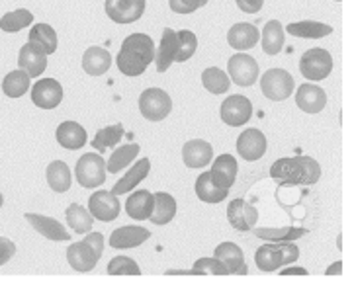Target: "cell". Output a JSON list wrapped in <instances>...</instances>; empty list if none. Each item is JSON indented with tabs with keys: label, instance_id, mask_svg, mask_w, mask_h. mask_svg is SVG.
<instances>
[{
	"label": "cell",
	"instance_id": "obj_1",
	"mask_svg": "<svg viewBox=\"0 0 354 283\" xmlns=\"http://www.w3.org/2000/svg\"><path fill=\"white\" fill-rule=\"evenodd\" d=\"M155 61V43L145 34L127 35L115 57V65L126 77H141Z\"/></svg>",
	"mask_w": 354,
	"mask_h": 283
},
{
	"label": "cell",
	"instance_id": "obj_2",
	"mask_svg": "<svg viewBox=\"0 0 354 283\" xmlns=\"http://www.w3.org/2000/svg\"><path fill=\"white\" fill-rule=\"evenodd\" d=\"M270 176L280 184L313 186L321 178V166L311 157H288L276 160L270 166Z\"/></svg>",
	"mask_w": 354,
	"mask_h": 283
},
{
	"label": "cell",
	"instance_id": "obj_3",
	"mask_svg": "<svg viewBox=\"0 0 354 283\" xmlns=\"http://www.w3.org/2000/svg\"><path fill=\"white\" fill-rule=\"evenodd\" d=\"M104 252V237L102 233H92L88 231L86 237L80 242H73L67 248V260H69L71 268L77 272H91L94 266L98 264L100 256Z\"/></svg>",
	"mask_w": 354,
	"mask_h": 283
},
{
	"label": "cell",
	"instance_id": "obj_4",
	"mask_svg": "<svg viewBox=\"0 0 354 283\" xmlns=\"http://www.w3.org/2000/svg\"><path fill=\"white\" fill-rule=\"evenodd\" d=\"M297 258H299V248L292 244V240H288V242H272L261 246L254 254V264L259 266L261 272H276L280 266L294 264Z\"/></svg>",
	"mask_w": 354,
	"mask_h": 283
},
{
	"label": "cell",
	"instance_id": "obj_5",
	"mask_svg": "<svg viewBox=\"0 0 354 283\" xmlns=\"http://www.w3.org/2000/svg\"><path fill=\"white\" fill-rule=\"evenodd\" d=\"M106 160L96 155V153H86L82 155L77 162V168H75V176L82 188H100L104 182H106Z\"/></svg>",
	"mask_w": 354,
	"mask_h": 283
},
{
	"label": "cell",
	"instance_id": "obj_6",
	"mask_svg": "<svg viewBox=\"0 0 354 283\" xmlns=\"http://www.w3.org/2000/svg\"><path fill=\"white\" fill-rule=\"evenodd\" d=\"M294 88H296V82L284 68H270L261 79V90L272 102H282L286 98H290L294 94Z\"/></svg>",
	"mask_w": 354,
	"mask_h": 283
},
{
	"label": "cell",
	"instance_id": "obj_7",
	"mask_svg": "<svg viewBox=\"0 0 354 283\" xmlns=\"http://www.w3.org/2000/svg\"><path fill=\"white\" fill-rule=\"evenodd\" d=\"M299 70H301L304 79L313 80V82L327 79L333 70L331 53L327 49H321V47L308 49L299 59Z\"/></svg>",
	"mask_w": 354,
	"mask_h": 283
},
{
	"label": "cell",
	"instance_id": "obj_8",
	"mask_svg": "<svg viewBox=\"0 0 354 283\" xmlns=\"http://www.w3.org/2000/svg\"><path fill=\"white\" fill-rule=\"evenodd\" d=\"M141 115L149 121H162L172 110V98L162 88H147L139 96Z\"/></svg>",
	"mask_w": 354,
	"mask_h": 283
},
{
	"label": "cell",
	"instance_id": "obj_9",
	"mask_svg": "<svg viewBox=\"0 0 354 283\" xmlns=\"http://www.w3.org/2000/svg\"><path fill=\"white\" fill-rule=\"evenodd\" d=\"M221 121L229 127H241V125L249 124L252 115V104L247 96H227L221 104Z\"/></svg>",
	"mask_w": 354,
	"mask_h": 283
},
{
	"label": "cell",
	"instance_id": "obj_10",
	"mask_svg": "<svg viewBox=\"0 0 354 283\" xmlns=\"http://www.w3.org/2000/svg\"><path fill=\"white\" fill-rule=\"evenodd\" d=\"M229 79L233 80L237 86H252L259 80V63L252 59L251 55L245 53H237L229 59Z\"/></svg>",
	"mask_w": 354,
	"mask_h": 283
},
{
	"label": "cell",
	"instance_id": "obj_11",
	"mask_svg": "<svg viewBox=\"0 0 354 283\" xmlns=\"http://www.w3.org/2000/svg\"><path fill=\"white\" fill-rule=\"evenodd\" d=\"M88 211L94 219H98L102 223H112L120 215L122 205H120V199L115 193L98 190V192L92 193L91 199H88Z\"/></svg>",
	"mask_w": 354,
	"mask_h": 283
},
{
	"label": "cell",
	"instance_id": "obj_12",
	"mask_svg": "<svg viewBox=\"0 0 354 283\" xmlns=\"http://www.w3.org/2000/svg\"><path fill=\"white\" fill-rule=\"evenodd\" d=\"M32 102L41 110H55L63 102V86L55 79H39L32 86Z\"/></svg>",
	"mask_w": 354,
	"mask_h": 283
},
{
	"label": "cell",
	"instance_id": "obj_13",
	"mask_svg": "<svg viewBox=\"0 0 354 283\" xmlns=\"http://www.w3.org/2000/svg\"><path fill=\"white\" fill-rule=\"evenodd\" d=\"M106 14L115 23H133L145 14V0H106Z\"/></svg>",
	"mask_w": 354,
	"mask_h": 283
},
{
	"label": "cell",
	"instance_id": "obj_14",
	"mask_svg": "<svg viewBox=\"0 0 354 283\" xmlns=\"http://www.w3.org/2000/svg\"><path fill=\"white\" fill-rule=\"evenodd\" d=\"M227 219L229 225L235 231L247 233L257 225L259 221V209L254 205L247 204L245 199H233L227 207Z\"/></svg>",
	"mask_w": 354,
	"mask_h": 283
},
{
	"label": "cell",
	"instance_id": "obj_15",
	"mask_svg": "<svg viewBox=\"0 0 354 283\" xmlns=\"http://www.w3.org/2000/svg\"><path fill=\"white\" fill-rule=\"evenodd\" d=\"M266 148H268V143L261 129H247L237 139V153L245 160L254 162V160L263 159Z\"/></svg>",
	"mask_w": 354,
	"mask_h": 283
},
{
	"label": "cell",
	"instance_id": "obj_16",
	"mask_svg": "<svg viewBox=\"0 0 354 283\" xmlns=\"http://www.w3.org/2000/svg\"><path fill=\"white\" fill-rule=\"evenodd\" d=\"M18 67L26 70L30 75V79H37L46 72L47 68V53L39 46H35L32 41H28L20 49L18 55Z\"/></svg>",
	"mask_w": 354,
	"mask_h": 283
},
{
	"label": "cell",
	"instance_id": "obj_17",
	"mask_svg": "<svg viewBox=\"0 0 354 283\" xmlns=\"http://www.w3.org/2000/svg\"><path fill=\"white\" fill-rule=\"evenodd\" d=\"M149 238H151V231L145 228V226H120V228H115L114 233L110 235V246L115 250L138 248V246H141Z\"/></svg>",
	"mask_w": 354,
	"mask_h": 283
},
{
	"label": "cell",
	"instance_id": "obj_18",
	"mask_svg": "<svg viewBox=\"0 0 354 283\" xmlns=\"http://www.w3.org/2000/svg\"><path fill=\"white\" fill-rule=\"evenodd\" d=\"M28 223L34 226L35 231L46 237L47 240H55V242H65L71 240V235L67 233V228L63 226V223H59L57 219L46 215H37V213H26Z\"/></svg>",
	"mask_w": 354,
	"mask_h": 283
},
{
	"label": "cell",
	"instance_id": "obj_19",
	"mask_svg": "<svg viewBox=\"0 0 354 283\" xmlns=\"http://www.w3.org/2000/svg\"><path fill=\"white\" fill-rule=\"evenodd\" d=\"M296 104L306 113H319L327 106V94L319 86L306 82L297 88Z\"/></svg>",
	"mask_w": 354,
	"mask_h": 283
},
{
	"label": "cell",
	"instance_id": "obj_20",
	"mask_svg": "<svg viewBox=\"0 0 354 283\" xmlns=\"http://www.w3.org/2000/svg\"><path fill=\"white\" fill-rule=\"evenodd\" d=\"M214 159V148L207 141L194 139L183 147V160L188 168H204Z\"/></svg>",
	"mask_w": 354,
	"mask_h": 283
},
{
	"label": "cell",
	"instance_id": "obj_21",
	"mask_svg": "<svg viewBox=\"0 0 354 283\" xmlns=\"http://www.w3.org/2000/svg\"><path fill=\"white\" fill-rule=\"evenodd\" d=\"M216 258L225 264L229 275H247V266H245V254L235 242H221L214 250Z\"/></svg>",
	"mask_w": 354,
	"mask_h": 283
},
{
	"label": "cell",
	"instance_id": "obj_22",
	"mask_svg": "<svg viewBox=\"0 0 354 283\" xmlns=\"http://www.w3.org/2000/svg\"><path fill=\"white\" fill-rule=\"evenodd\" d=\"M176 53H178V39H176V32H172L171 28L162 30V37H160V46L155 53V65H157V72H167L172 63H176Z\"/></svg>",
	"mask_w": 354,
	"mask_h": 283
},
{
	"label": "cell",
	"instance_id": "obj_23",
	"mask_svg": "<svg viewBox=\"0 0 354 283\" xmlns=\"http://www.w3.org/2000/svg\"><path fill=\"white\" fill-rule=\"evenodd\" d=\"M55 139L63 148L67 150H79L86 145V129L77 121H63L55 131Z\"/></svg>",
	"mask_w": 354,
	"mask_h": 283
},
{
	"label": "cell",
	"instance_id": "obj_24",
	"mask_svg": "<svg viewBox=\"0 0 354 283\" xmlns=\"http://www.w3.org/2000/svg\"><path fill=\"white\" fill-rule=\"evenodd\" d=\"M112 67V55L104 47H88L82 55V68L91 77H102Z\"/></svg>",
	"mask_w": 354,
	"mask_h": 283
},
{
	"label": "cell",
	"instance_id": "obj_25",
	"mask_svg": "<svg viewBox=\"0 0 354 283\" xmlns=\"http://www.w3.org/2000/svg\"><path fill=\"white\" fill-rule=\"evenodd\" d=\"M149 170H151V160L139 159L131 168L127 170L126 176H124L122 180L115 182V186L110 190V192L115 193V195H124V193L136 190L139 184L149 176Z\"/></svg>",
	"mask_w": 354,
	"mask_h": 283
},
{
	"label": "cell",
	"instance_id": "obj_26",
	"mask_svg": "<svg viewBox=\"0 0 354 283\" xmlns=\"http://www.w3.org/2000/svg\"><path fill=\"white\" fill-rule=\"evenodd\" d=\"M259 37H261V32L252 23L241 22L231 26V30L227 32V43L233 49L247 51V49H251L259 43Z\"/></svg>",
	"mask_w": 354,
	"mask_h": 283
},
{
	"label": "cell",
	"instance_id": "obj_27",
	"mask_svg": "<svg viewBox=\"0 0 354 283\" xmlns=\"http://www.w3.org/2000/svg\"><path fill=\"white\" fill-rule=\"evenodd\" d=\"M237 160L233 155H221L214 160V166H212V178L216 184H219L221 188L225 190H231V186L235 184V178H237Z\"/></svg>",
	"mask_w": 354,
	"mask_h": 283
},
{
	"label": "cell",
	"instance_id": "obj_28",
	"mask_svg": "<svg viewBox=\"0 0 354 283\" xmlns=\"http://www.w3.org/2000/svg\"><path fill=\"white\" fill-rule=\"evenodd\" d=\"M196 195H198V199L204 202V204H221V202L229 195V190L221 188L219 184L214 182L212 172H204V174H200L198 180H196Z\"/></svg>",
	"mask_w": 354,
	"mask_h": 283
},
{
	"label": "cell",
	"instance_id": "obj_29",
	"mask_svg": "<svg viewBox=\"0 0 354 283\" xmlns=\"http://www.w3.org/2000/svg\"><path fill=\"white\" fill-rule=\"evenodd\" d=\"M155 195L149 190H138L126 199V213L136 221H145L153 213Z\"/></svg>",
	"mask_w": 354,
	"mask_h": 283
},
{
	"label": "cell",
	"instance_id": "obj_30",
	"mask_svg": "<svg viewBox=\"0 0 354 283\" xmlns=\"http://www.w3.org/2000/svg\"><path fill=\"white\" fill-rule=\"evenodd\" d=\"M153 195H155V202H153V213L149 217V221H153L155 225L171 223L176 215V199L167 192H157Z\"/></svg>",
	"mask_w": 354,
	"mask_h": 283
},
{
	"label": "cell",
	"instance_id": "obj_31",
	"mask_svg": "<svg viewBox=\"0 0 354 283\" xmlns=\"http://www.w3.org/2000/svg\"><path fill=\"white\" fill-rule=\"evenodd\" d=\"M284 32L296 35V37H304V39H321L333 34V28L329 23L313 22V20H304V22L288 23Z\"/></svg>",
	"mask_w": 354,
	"mask_h": 283
},
{
	"label": "cell",
	"instance_id": "obj_32",
	"mask_svg": "<svg viewBox=\"0 0 354 283\" xmlns=\"http://www.w3.org/2000/svg\"><path fill=\"white\" fill-rule=\"evenodd\" d=\"M46 178L47 184H49V188L53 190V192L57 193H65L71 188V170L67 166V162H63V160H53L46 170Z\"/></svg>",
	"mask_w": 354,
	"mask_h": 283
},
{
	"label": "cell",
	"instance_id": "obj_33",
	"mask_svg": "<svg viewBox=\"0 0 354 283\" xmlns=\"http://www.w3.org/2000/svg\"><path fill=\"white\" fill-rule=\"evenodd\" d=\"M286 41V32L278 20L266 22L263 30V51L266 55H278Z\"/></svg>",
	"mask_w": 354,
	"mask_h": 283
},
{
	"label": "cell",
	"instance_id": "obj_34",
	"mask_svg": "<svg viewBox=\"0 0 354 283\" xmlns=\"http://www.w3.org/2000/svg\"><path fill=\"white\" fill-rule=\"evenodd\" d=\"M30 41L41 47L47 55H51V53L57 51V34H55V30L49 23H35V26H32V30H30Z\"/></svg>",
	"mask_w": 354,
	"mask_h": 283
},
{
	"label": "cell",
	"instance_id": "obj_35",
	"mask_svg": "<svg viewBox=\"0 0 354 283\" xmlns=\"http://www.w3.org/2000/svg\"><path fill=\"white\" fill-rule=\"evenodd\" d=\"M28 90H30V75L22 68L12 70L2 80V92L8 98H22Z\"/></svg>",
	"mask_w": 354,
	"mask_h": 283
},
{
	"label": "cell",
	"instance_id": "obj_36",
	"mask_svg": "<svg viewBox=\"0 0 354 283\" xmlns=\"http://www.w3.org/2000/svg\"><path fill=\"white\" fill-rule=\"evenodd\" d=\"M139 157V145L138 143H129V145H124V147L115 148L112 153L110 160L106 162V170L110 174H115V172H122V170L129 166L133 160Z\"/></svg>",
	"mask_w": 354,
	"mask_h": 283
},
{
	"label": "cell",
	"instance_id": "obj_37",
	"mask_svg": "<svg viewBox=\"0 0 354 283\" xmlns=\"http://www.w3.org/2000/svg\"><path fill=\"white\" fill-rule=\"evenodd\" d=\"M65 217H67V223H69V226L75 233L86 235L88 231H92V219H94V217H92L91 211L84 209L82 205L71 204L69 207H67V211H65Z\"/></svg>",
	"mask_w": 354,
	"mask_h": 283
},
{
	"label": "cell",
	"instance_id": "obj_38",
	"mask_svg": "<svg viewBox=\"0 0 354 283\" xmlns=\"http://www.w3.org/2000/svg\"><path fill=\"white\" fill-rule=\"evenodd\" d=\"M32 22H34V14L26 8H18V10L8 12L0 18V30L6 34H16L24 28L32 26Z\"/></svg>",
	"mask_w": 354,
	"mask_h": 283
},
{
	"label": "cell",
	"instance_id": "obj_39",
	"mask_svg": "<svg viewBox=\"0 0 354 283\" xmlns=\"http://www.w3.org/2000/svg\"><path fill=\"white\" fill-rule=\"evenodd\" d=\"M124 139V125L115 124L108 125V127H102L96 135H94V141H91L92 147L96 148L98 153H104L108 148L115 147L120 141Z\"/></svg>",
	"mask_w": 354,
	"mask_h": 283
},
{
	"label": "cell",
	"instance_id": "obj_40",
	"mask_svg": "<svg viewBox=\"0 0 354 283\" xmlns=\"http://www.w3.org/2000/svg\"><path fill=\"white\" fill-rule=\"evenodd\" d=\"M202 84L209 94H225L231 86V79L221 68L209 67L202 72Z\"/></svg>",
	"mask_w": 354,
	"mask_h": 283
},
{
	"label": "cell",
	"instance_id": "obj_41",
	"mask_svg": "<svg viewBox=\"0 0 354 283\" xmlns=\"http://www.w3.org/2000/svg\"><path fill=\"white\" fill-rule=\"evenodd\" d=\"M254 235L263 240L270 242H288V240H296L308 235L306 228H294V226H284V228H254Z\"/></svg>",
	"mask_w": 354,
	"mask_h": 283
},
{
	"label": "cell",
	"instance_id": "obj_42",
	"mask_svg": "<svg viewBox=\"0 0 354 283\" xmlns=\"http://www.w3.org/2000/svg\"><path fill=\"white\" fill-rule=\"evenodd\" d=\"M176 39H178V53H176V63H184L196 53L198 47V37H196L190 30H180L176 32Z\"/></svg>",
	"mask_w": 354,
	"mask_h": 283
},
{
	"label": "cell",
	"instance_id": "obj_43",
	"mask_svg": "<svg viewBox=\"0 0 354 283\" xmlns=\"http://www.w3.org/2000/svg\"><path fill=\"white\" fill-rule=\"evenodd\" d=\"M202 273H209V275H229L225 264L219 258H200L196 260L194 268L190 270V275H202Z\"/></svg>",
	"mask_w": 354,
	"mask_h": 283
},
{
	"label": "cell",
	"instance_id": "obj_44",
	"mask_svg": "<svg viewBox=\"0 0 354 283\" xmlns=\"http://www.w3.org/2000/svg\"><path fill=\"white\" fill-rule=\"evenodd\" d=\"M108 273L110 275H139L138 262L133 258H127V256H115L108 264Z\"/></svg>",
	"mask_w": 354,
	"mask_h": 283
},
{
	"label": "cell",
	"instance_id": "obj_45",
	"mask_svg": "<svg viewBox=\"0 0 354 283\" xmlns=\"http://www.w3.org/2000/svg\"><path fill=\"white\" fill-rule=\"evenodd\" d=\"M206 4L207 0H169L171 10L176 12V14H192Z\"/></svg>",
	"mask_w": 354,
	"mask_h": 283
},
{
	"label": "cell",
	"instance_id": "obj_46",
	"mask_svg": "<svg viewBox=\"0 0 354 283\" xmlns=\"http://www.w3.org/2000/svg\"><path fill=\"white\" fill-rule=\"evenodd\" d=\"M14 254H16V244L12 242L10 238L0 237V266L8 264Z\"/></svg>",
	"mask_w": 354,
	"mask_h": 283
},
{
	"label": "cell",
	"instance_id": "obj_47",
	"mask_svg": "<svg viewBox=\"0 0 354 283\" xmlns=\"http://www.w3.org/2000/svg\"><path fill=\"white\" fill-rule=\"evenodd\" d=\"M241 12L245 14H257V12L263 8L264 0H235Z\"/></svg>",
	"mask_w": 354,
	"mask_h": 283
},
{
	"label": "cell",
	"instance_id": "obj_48",
	"mask_svg": "<svg viewBox=\"0 0 354 283\" xmlns=\"http://www.w3.org/2000/svg\"><path fill=\"white\" fill-rule=\"evenodd\" d=\"M282 275H308V270H304V268H286V270H282Z\"/></svg>",
	"mask_w": 354,
	"mask_h": 283
},
{
	"label": "cell",
	"instance_id": "obj_49",
	"mask_svg": "<svg viewBox=\"0 0 354 283\" xmlns=\"http://www.w3.org/2000/svg\"><path fill=\"white\" fill-rule=\"evenodd\" d=\"M343 273V262H335L333 268L327 270V275H341Z\"/></svg>",
	"mask_w": 354,
	"mask_h": 283
},
{
	"label": "cell",
	"instance_id": "obj_50",
	"mask_svg": "<svg viewBox=\"0 0 354 283\" xmlns=\"http://www.w3.org/2000/svg\"><path fill=\"white\" fill-rule=\"evenodd\" d=\"M4 205V197H2V193H0V207Z\"/></svg>",
	"mask_w": 354,
	"mask_h": 283
},
{
	"label": "cell",
	"instance_id": "obj_51",
	"mask_svg": "<svg viewBox=\"0 0 354 283\" xmlns=\"http://www.w3.org/2000/svg\"><path fill=\"white\" fill-rule=\"evenodd\" d=\"M335 2H341V0H335Z\"/></svg>",
	"mask_w": 354,
	"mask_h": 283
}]
</instances>
